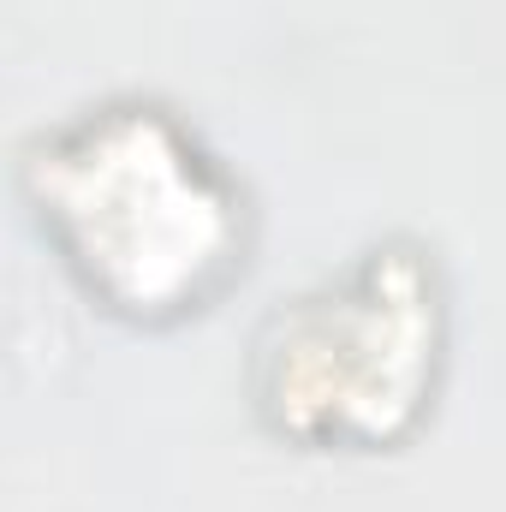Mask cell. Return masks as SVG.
<instances>
[{"instance_id": "6da1fadb", "label": "cell", "mask_w": 506, "mask_h": 512, "mask_svg": "<svg viewBox=\"0 0 506 512\" xmlns=\"http://www.w3.org/2000/svg\"><path fill=\"white\" fill-rule=\"evenodd\" d=\"M18 185L72 280L126 322L209 310L251 251L245 185L155 96H108L42 126Z\"/></svg>"}, {"instance_id": "7a4b0ae2", "label": "cell", "mask_w": 506, "mask_h": 512, "mask_svg": "<svg viewBox=\"0 0 506 512\" xmlns=\"http://www.w3.org/2000/svg\"><path fill=\"white\" fill-rule=\"evenodd\" d=\"M441 352L447 292L435 251L376 239L274 304L251 346V399L304 453H381L423 423Z\"/></svg>"}]
</instances>
